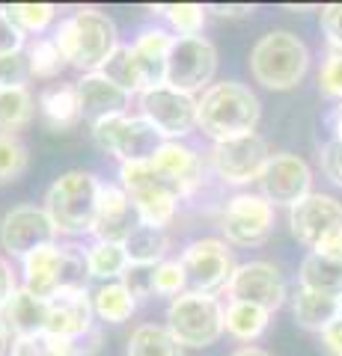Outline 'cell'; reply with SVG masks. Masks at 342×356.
Returning <instances> with one entry per match:
<instances>
[{
	"label": "cell",
	"mask_w": 342,
	"mask_h": 356,
	"mask_svg": "<svg viewBox=\"0 0 342 356\" xmlns=\"http://www.w3.org/2000/svg\"><path fill=\"white\" fill-rule=\"evenodd\" d=\"M3 9L21 30L33 33V36L45 33L51 27V21L57 18V6L54 3H13V6H3Z\"/></svg>",
	"instance_id": "38"
},
{
	"label": "cell",
	"mask_w": 342,
	"mask_h": 356,
	"mask_svg": "<svg viewBox=\"0 0 342 356\" xmlns=\"http://www.w3.org/2000/svg\"><path fill=\"white\" fill-rule=\"evenodd\" d=\"M229 300H241V303H253L265 312H277L286 303V280L277 264L271 261H244L235 267L233 280L226 288Z\"/></svg>",
	"instance_id": "17"
},
{
	"label": "cell",
	"mask_w": 342,
	"mask_h": 356,
	"mask_svg": "<svg viewBox=\"0 0 342 356\" xmlns=\"http://www.w3.org/2000/svg\"><path fill=\"white\" fill-rule=\"evenodd\" d=\"M137 226H140V217H137L134 205H131L128 193L119 184H102V193H98V211H95V226H93L95 241L125 243Z\"/></svg>",
	"instance_id": "20"
},
{
	"label": "cell",
	"mask_w": 342,
	"mask_h": 356,
	"mask_svg": "<svg viewBox=\"0 0 342 356\" xmlns=\"http://www.w3.org/2000/svg\"><path fill=\"white\" fill-rule=\"evenodd\" d=\"M93 294L86 288H63L48 300V336L84 341L93 336Z\"/></svg>",
	"instance_id": "18"
},
{
	"label": "cell",
	"mask_w": 342,
	"mask_h": 356,
	"mask_svg": "<svg viewBox=\"0 0 342 356\" xmlns=\"http://www.w3.org/2000/svg\"><path fill=\"white\" fill-rule=\"evenodd\" d=\"M259 116V98L250 92V86L238 81L212 83L203 98H196V128L208 134L215 143L256 134Z\"/></svg>",
	"instance_id": "2"
},
{
	"label": "cell",
	"mask_w": 342,
	"mask_h": 356,
	"mask_svg": "<svg viewBox=\"0 0 342 356\" xmlns=\"http://www.w3.org/2000/svg\"><path fill=\"white\" fill-rule=\"evenodd\" d=\"M119 187L128 193L143 226L164 229V232L176 220L179 202L185 199L179 187L170 178H164L149 161L119 163Z\"/></svg>",
	"instance_id": "5"
},
{
	"label": "cell",
	"mask_w": 342,
	"mask_h": 356,
	"mask_svg": "<svg viewBox=\"0 0 342 356\" xmlns=\"http://www.w3.org/2000/svg\"><path fill=\"white\" fill-rule=\"evenodd\" d=\"M78 98H81V119H86L90 125H98L110 116H123L128 110L131 95L125 89H119L114 81H107L102 72L84 74L78 83Z\"/></svg>",
	"instance_id": "21"
},
{
	"label": "cell",
	"mask_w": 342,
	"mask_h": 356,
	"mask_svg": "<svg viewBox=\"0 0 342 356\" xmlns=\"http://www.w3.org/2000/svg\"><path fill=\"white\" fill-rule=\"evenodd\" d=\"M128 356H182V344L167 327L140 324L128 339Z\"/></svg>",
	"instance_id": "33"
},
{
	"label": "cell",
	"mask_w": 342,
	"mask_h": 356,
	"mask_svg": "<svg viewBox=\"0 0 342 356\" xmlns=\"http://www.w3.org/2000/svg\"><path fill=\"white\" fill-rule=\"evenodd\" d=\"M179 261L187 276V291L212 294V297L217 291H226L229 280H233V273L238 267L233 252L226 247V241H217V238H200V241L187 243Z\"/></svg>",
	"instance_id": "9"
},
{
	"label": "cell",
	"mask_w": 342,
	"mask_h": 356,
	"mask_svg": "<svg viewBox=\"0 0 342 356\" xmlns=\"http://www.w3.org/2000/svg\"><path fill=\"white\" fill-rule=\"evenodd\" d=\"M98 193H102V181L86 170L63 172L57 181L48 187L45 205L42 208L48 211L57 235H69V238L93 235Z\"/></svg>",
	"instance_id": "4"
},
{
	"label": "cell",
	"mask_w": 342,
	"mask_h": 356,
	"mask_svg": "<svg viewBox=\"0 0 342 356\" xmlns=\"http://www.w3.org/2000/svg\"><path fill=\"white\" fill-rule=\"evenodd\" d=\"M322 172L336 187H342V140H327L322 146Z\"/></svg>",
	"instance_id": "44"
},
{
	"label": "cell",
	"mask_w": 342,
	"mask_h": 356,
	"mask_svg": "<svg viewBox=\"0 0 342 356\" xmlns=\"http://www.w3.org/2000/svg\"><path fill=\"white\" fill-rule=\"evenodd\" d=\"M140 300L128 291L123 282H104L93 294V312L104 324H125V321L137 312Z\"/></svg>",
	"instance_id": "29"
},
{
	"label": "cell",
	"mask_w": 342,
	"mask_h": 356,
	"mask_svg": "<svg viewBox=\"0 0 342 356\" xmlns=\"http://www.w3.org/2000/svg\"><path fill=\"white\" fill-rule=\"evenodd\" d=\"M93 140L98 143V149H104L107 154H114L119 163H137L149 161L158 152L161 137L158 131L149 125L143 116H110L104 122L93 125Z\"/></svg>",
	"instance_id": "10"
},
{
	"label": "cell",
	"mask_w": 342,
	"mask_h": 356,
	"mask_svg": "<svg viewBox=\"0 0 342 356\" xmlns=\"http://www.w3.org/2000/svg\"><path fill=\"white\" fill-rule=\"evenodd\" d=\"M297 285L318 291L325 297H336L342 300V261L336 259H325V255L310 252L301 261V273H297Z\"/></svg>",
	"instance_id": "27"
},
{
	"label": "cell",
	"mask_w": 342,
	"mask_h": 356,
	"mask_svg": "<svg viewBox=\"0 0 342 356\" xmlns=\"http://www.w3.org/2000/svg\"><path fill=\"white\" fill-rule=\"evenodd\" d=\"M27 60H30V74L33 77H42V81H51L57 77L63 69H65V60L60 48L54 44V39H45V36H36L30 44H27Z\"/></svg>",
	"instance_id": "35"
},
{
	"label": "cell",
	"mask_w": 342,
	"mask_h": 356,
	"mask_svg": "<svg viewBox=\"0 0 342 356\" xmlns=\"http://www.w3.org/2000/svg\"><path fill=\"white\" fill-rule=\"evenodd\" d=\"M39 113L54 131H69L81 122V98L75 83H54L39 92Z\"/></svg>",
	"instance_id": "25"
},
{
	"label": "cell",
	"mask_w": 342,
	"mask_h": 356,
	"mask_svg": "<svg viewBox=\"0 0 342 356\" xmlns=\"http://www.w3.org/2000/svg\"><path fill=\"white\" fill-rule=\"evenodd\" d=\"M292 235L310 252L342 261V202L327 193H310L289 208Z\"/></svg>",
	"instance_id": "7"
},
{
	"label": "cell",
	"mask_w": 342,
	"mask_h": 356,
	"mask_svg": "<svg viewBox=\"0 0 342 356\" xmlns=\"http://www.w3.org/2000/svg\"><path fill=\"white\" fill-rule=\"evenodd\" d=\"M93 353H95V344L57 339V336H48V332L13 339V348H9V356H93Z\"/></svg>",
	"instance_id": "30"
},
{
	"label": "cell",
	"mask_w": 342,
	"mask_h": 356,
	"mask_svg": "<svg viewBox=\"0 0 342 356\" xmlns=\"http://www.w3.org/2000/svg\"><path fill=\"white\" fill-rule=\"evenodd\" d=\"M318 89L322 95L342 102V48H327L318 69Z\"/></svg>",
	"instance_id": "40"
},
{
	"label": "cell",
	"mask_w": 342,
	"mask_h": 356,
	"mask_svg": "<svg viewBox=\"0 0 342 356\" xmlns=\"http://www.w3.org/2000/svg\"><path fill=\"white\" fill-rule=\"evenodd\" d=\"M268 161H271V149L259 134L215 143V149H212V166H215L217 178L233 187L259 181V175L265 172Z\"/></svg>",
	"instance_id": "14"
},
{
	"label": "cell",
	"mask_w": 342,
	"mask_h": 356,
	"mask_svg": "<svg viewBox=\"0 0 342 356\" xmlns=\"http://www.w3.org/2000/svg\"><path fill=\"white\" fill-rule=\"evenodd\" d=\"M102 74L107 77V81H114L119 89H125L128 95L146 92L143 74L137 69V60H134V54H131V44H119V48L114 51V57L102 65Z\"/></svg>",
	"instance_id": "34"
},
{
	"label": "cell",
	"mask_w": 342,
	"mask_h": 356,
	"mask_svg": "<svg viewBox=\"0 0 342 356\" xmlns=\"http://www.w3.org/2000/svg\"><path fill=\"white\" fill-rule=\"evenodd\" d=\"M149 163L155 166L164 178H170V181L182 191L185 199L194 196L203 187V178H205L203 154L182 140H164L158 146V152L149 158Z\"/></svg>",
	"instance_id": "19"
},
{
	"label": "cell",
	"mask_w": 342,
	"mask_h": 356,
	"mask_svg": "<svg viewBox=\"0 0 342 356\" xmlns=\"http://www.w3.org/2000/svg\"><path fill=\"white\" fill-rule=\"evenodd\" d=\"M140 110L161 140H185L196 128V98L167 83L140 92Z\"/></svg>",
	"instance_id": "13"
},
{
	"label": "cell",
	"mask_w": 342,
	"mask_h": 356,
	"mask_svg": "<svg viewBox=\"0 0 342 356\" xmlns=\"http://www.w3.org/2000/svg\"><path fill=\"white\" fill-rule=\"evenodd\" d=\"M57 243V229L45 208L39 205H15L0 220V247L13 259H24L33 250Z\"/></svg>",
	"instance_id": "15"
},
{
	"label": "cell",
	"mask_w": 342,
	"mask_h": 356,
	"mask_svg": "<svg viewBox=\"0 0 342 356\" xmlns=\"http://www.w3.org/2000/svg\"><path fill=\"white\" fill-rule=\"evenodd\" d=\"M310 72V48L289 30H271L253 44L250 74L271 92H289L304 83Z\"/></svg>",
	"instance_id": "3"
},
{
	"label": "cell",
	"mask_w": 342,
	"mask_h": 356,
	"mask_svg": "<svg viewBox=\"0 0 342 356\" xmlns=\"http://www.w3.org/2000/svg\"><path fill=\"white\" fill-rule=\"evenodd\" d=\"M155 294L161 297H179L187 291V276H185V267L179 259H164L161 264H155Z\"/></svg>",
	"instance_id": "39"
},
{
	"label": "cell",
	"mask_w": 342,
	"mask_h": 356,
	"mask_svg": "<svg viewBox=\"0 0 342 356\" xmlns=\"http://www.w3.org/2000/svg\"><path fill=\"white\" fill-rule=\"evenodd\" d=\"M322 339H325V348L330 356H342V318L334 321V324L322 332Z\"/></svg>",
	"instance_id": "47"
},
{
	"label": "cell",
	"mask_w": 342,
	"mask_h": 356,
	"mask_svg": "<svg viewBox=\"0 0 342 356\" xmlns=\"http://www.w3.org/2000/svg\"><path fill=\"white\" fill-rule=\"evenodd\" d=\"M24 285L30 294L42 300H51L63 288H86V255L78 247H60V243H48V247L33 250L24 255Z\"/></svg>",
	"instance_id": "6"
},
{
	"label": "cell",
	"mask_w": 342,
	"mask_h": 356,
	"mask_svg": "<svg viewBox=\"0 0 342 356\" xmlns=\"http://www.w3.org/2000/svg\"><path fill=\"white\" fill-rule=\"evenodd\" d=\"M152 280H155V267H149V264H131L119 282H123L137 300H146V297H155V285H152Z\"/></svg>",
	"instance_id": "42"
},
{
	"label": "cell",
	"mask_w": 342,
	"mask_h": 356,
	"mask_svg": "<svg viewBox=\"0 0 342 356\" xmlns=\"http://www.w3.org/2000/svg\"><path fill=\"white\" fill-rule=\"evenodd\" d=\"M259 187L271 205L295 208L301 199L313 193V170L304 158H297L292 152L271 154L265 172L259 175Z\"/></svg>",
	"instance_id": "16"
},
{
	"label": "cell",
	"mask_w": 342,
	"mask_h": 356,
	"mask_svg": "<svg viewBox=\"0 0 342 356\" xmlns=\"http://www.w3.org/2000/svg\"><path fill=\"white\" fill-rule=\"evenodd\" d=\"M24 42H27V33L6 15L3 6H0V57L15 54V51H24Z\"/></svg>",
	"instance_id": "43"
},
{
	"label": "cell",
	"mask_w": 342,
	"mask_h": 356,
	"mask_svg": "<svg viewBox=\"0 0 342 356\" xmlns=\"http://www.w3.org/2000/svg\"><path fill=\"white\" fill-rule=\"evenodd\" d=\"M212 13L217 15H241V13H253V6H212Z\"/></svg>",
	"instance_id": "49"
},
{
	"label": "cell",
	"mask_w": 342,
	"mask_h": 356,
	"mask_svg": "<svg viewBox=\"0 0 342 356\" xmlns=\"http://www.w3.org/2000/svg\"><path fill=\"white\" fill-rule=\"evenodd\" d=\"M30 60L27 51H15L0 57V89H21L30 81Z\"/></svg>",
	"instance_id": "41"
},
{
	"label": "cell",
	"mask_w": 342,
	"mask_h": 356,
	"mask_svg": "<svg viewBox=\"0 0 342 356\" xmlns=\"http://www.w3.org/2000/svg\"><path fill=\"white\" fill-rule=\"evenodd\" d=\"M36 116V98L27 86L21 89H0V134L24 131Z\"/></svg>",
	"instance_id": "31"
},
{
	"label": "cell",
	"mask_w": 342,
	"mask_h": 356,
	"mask_svg": "<svg viewBox=\"0 0 342 356\" xmlns=\"http://www.w3.org/2000/svg\"><path fill=\"white\" fill-rule=\"evenodd\" d=\"M292 315L297 321V327H304L310 332H325L334 321L342 318V300L325 297L318 291L297 285V291L292 294Z\"/></svg>",
	"instance_id": "24"
},
{
	"label": "cell",
	"mask_w": 342,
	"mask_h": 356,
	"mask_svg": "<svg viewBox=\"0 0 342 356\" xmlns=\"http://www.w3.org/2000/svg\"><path fill=\"white\" fill-rule=\"evenodd\" d=\"M271 324V312H265L253 303H241V300H229L224 309V330L238 341H256Z\"/></svg>",
	"instance_id": "28"
},
{
	"label": "cell",
	"mask_w": 342,
	"mask_h": 356,
	"mask_svg": "<svg viewBox=\"0 0 342 356\" xmlns=\"http://www.w3.org/2000/svg\"><path fill=\"white\" fill-rule=\"evenodd\" d=\"M229 356H271V353L262 350V348H250V344H247V348H238V350H233Z\"/></svg>",
	"instance_id": "51"
},
{
	"label": "cell",
	"mask_w": 342,
	"mask_h": 356,
	"mask_svg": "<svg viewBox=\"0 0 342 356\" xmlns=\"http://www.w3.org/2000/svg\"><path fill=\"white\" fill-rule=\"evenodd\" d=\"M125 250H128V259L131 264H149L155 267L164 261V255L170 250V238L164 229H152V226H140L131 232V238L125 241Z\"/></svg>",
	"instance_id": "32"
},
{
	"label": "cell",
	"mask_w": 342,
	"mask_h": 356,
	"mask_svg": "<svg viewBox=\"0 0 342 356\" xmlns=\"http://www.w3.org/2000/svg\"><path fill=\"white\" fill-rule=\"evenodd\" d=\"M217 72V48L205 36H187L173 39L170 57H167V77L164 83L179 89V92H200L212 86V77Z\"/></svg>",
	"instance_id": "11"
},
{
	"label": "cell",
	"mask_w": 342,
	"mask_h": 356,
	"mask_svg": "<svg viewBox=\"0 0 342 356\" xmlns=\"http://www.w3.org/2000/svg\"><path fill=\"white\" fill-rule=\"evenodd\" d=\"M155 13H161L170 21V27L179 33V39L200 36L205 27V9L200 3H167V6H155Z\"/></svg>",
	"instance_id": "37"
},
{
	"label": "cell",
	"mask_w": 342,
	"mask_h": 356,
	"mask_svg": "<svg viewBox=\"0 0 342 356\" xmlns=\"http://www.w3.org/2000/svg\"><path fill=\"white\" fill-rule=\"evenodd\" d=\"M9 348H13V336L3 327V321H0V356H9Z\"/></svg>",
	"instance_id": "50"
},
{
	"label": "cell",
	"mask_w": 342,
	"mask_h": 356,
	"mask_svg": "<svg viewBox=\"0 0 342 356\" xmlns=\"http://www.w3.org/2000/svg\"><path fill=\"white\" fill-rule=\"evenodd\" d=\"M322 30L330 42V48H342V3L322 6Z\"/></svg>",
	"instance_id": "45"
},
{
	"label": "cell",
	"mask_w": 342,
	"mask_h": 356,
	"mask_svg": "<svg viewBox=\"0 0 342 356\" xmlns=\"http://www.w3.org/2000/svg\"><path fill=\"white\" fill-rule=\"evenodd\" d=\"M220 229L226 235V243L259 247L274 232V205L262 193H235L224 205Z\"/></svg>",
	"instance_id": "12"
},
{
	"label": "cell",
	"mask_w": 342,
	"mask_h": 356,
	"mask_svg": "<svg viewBox=\"0 0 342 356\" xmlns=\"http://www.w3.org/2000/svg\"><path fill=\"white\" fill-rule=\"evenodd\" d=\"M173 39L176 36H170L167 30L149 27V30H140V36L131 42V54H134V60H137V69L143 74V86L146 89L164 86Z\"/></svg>",
	"instance_id": "22"
},
{
	"label": "cell",
	"mask_w": 342,
	"mask_h": 356,
	"mask_svg": "<svg viewBox=\"0 0 342 356\" xmlns=\"http://www.w3.org/2000/svg\"><path fill=\"white\" fill-rule=\"evenodd\" d=\"M30 166V149L18 134H0V184L18 181Z\"/></svg>",
	"instance_id": "36"
},
{
	"label": "cell",
	"mask_w": 342,
	"mask_h": 356,
	"mask_svg": "<svg viewBox=\"0 0 342 356\" xmlns=\"http://www.w3.org/2000/svg\"><path fill=\"white\" fill-rule=\"evenodd\" d=\"M15 291H18V280H15L13 261H9L6 255H0V309L13 300Z\"/></svg>",
	"instance_id": "46"
},
{
	"label": "cell",
	"mask_w": 342,
	"mask_h": 356,
	"mask_svg": "<svg viewBox=\"0 0 342 356\" xmlns=\"http://www.w3.org/2000/svg\"><path fill=\"white\" fill-rule=\"evenodd\" d=\"M327 125H330V131H334V140H342V102H336V107L330 110Z\"/></svg>",
	"instance_id": "48"
},
{
	"label": "cell",
	"mask_w": 342,
	"mask_h": 356,
	"mask_svg": "<svg viewBox=\"0 0 342 356\" xmlns=\"http://www.w3.org/2000/svg\"><path fill=\"white\" fill-rule=\"evenodd\" d=\"M84 255H86V273H90V280H98V282H119L131 267L125 243L95 241Z\"/></svg>",
	"instance_id": "26"
},
{
	"label": "cell",
	"mask_w": 342,
	"mask_h": 356,
	"mask_svg": "<svg viewBox=\"0 0 342 356\" xmlns=\"http://www.w3.org/2000/svg\"><path fill=\"white\" fill-rule=\"evenodd\" d=\"M51 39L60 48L65 65H75L84 74L102 72V65L119 48L114 18L95 6H84L69 18H63Z\"/></svg>",
	"instance_id": "1"
},
{
	"label": "cell",
	"mask_w": 342,
	"mask_h": 356,
	"mask_svg": "<svg viewBox=\"0 0 342 356\" xmlns=\"http://www.w3.org/2000/svg\"><path fill=\"white\" fill-rule=\"evenodd\" d=\"M167 330L182 348H212L224 336V306L212 294L185 291L170 300Z\"/></svg>",
	"instance_id": "8"
},
{
	"label": "cell",
	"mask_w": 342,
	"mask_h": 356,
	"mask_svg": "<svg viewBox=\"0 0 342 356\" xmlns=\"http://www.w3.org/2000/svg\"><path fill=\"white\" fill-rule=\"evenodd\" d=\"M0 321H3V327L13 339L39 336V332L48 330V300L30 294L27 288H18L13 300L0 309Z\"/></svg>",
	"instance_id": "23"
}]
</instances>
